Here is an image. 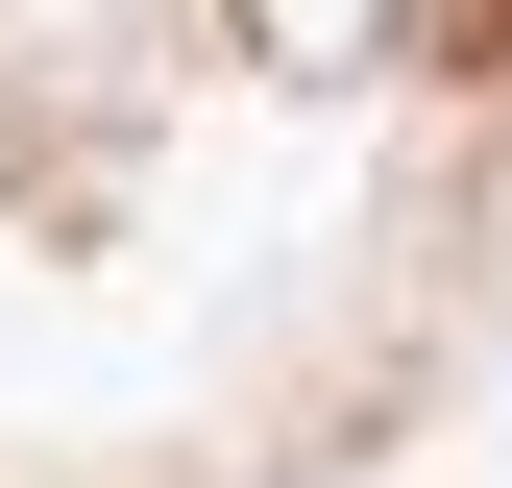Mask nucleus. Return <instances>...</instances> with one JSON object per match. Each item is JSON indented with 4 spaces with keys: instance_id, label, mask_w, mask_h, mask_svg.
Returning a JSON list of instances; mask_svg holds the SVG:
<instances>
[{
    "instance_id": "1",
    "label": "nucleus",
    "mask_w": 512,
    "mask_h": 488,
    "mask_svg": "<svg viewBox=\"0 0 512 488\" xmlns=\"http://www.w3.org/2000/svg\"><path fill=\"white\" fill-rule=\"evenodd\" d=\"M464 74H512V0H464Z\"/></svg>"
}]
</instances>
